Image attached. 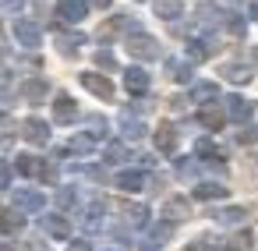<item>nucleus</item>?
Segmentation results:
<instances>
[{
  "label": "nucleus",
  "mask_w": 258,
  "mask_h": 251,
  "mask_svg": "<svg viewBox=\"0 0 258 251\" xmlns=\"http://www.w3.org/2000/svg\"><path fill=\"white\" fill-rule=\"evenodd\" d=\"M159 11L163 15H177V0H159Z\"/></svg>",
  "instance_id": "obj_6"
},
{
  "label": "nucleus",
  "mask_w": 258,
  "mask_h": 251,
  "mask_svg": "<svg viewBox=\"0 0 258 251\" xmlns=\"http://www.w3.org/2000/svg\"><path fill=\"white\" fill-rule=\"evenodd\" d=\"M149 85V78L142 75V71H127V89H135V92H142Z\"/></svg>",
  "instance_id": "obj_2"
},
{
  "label": "nucleus",
  "mask_w": 258,
  "mask_h": 251,
  "mask_svg": "<svg viewBox=\"0 0 258 251\" xmlns=\"http://www.w3.org/2000/svg\"><path fill=\"white\" fill-rule=\"evenodd\" d=\"M57 117H60V120H68V117H71V99H68V96H60V99H57Z\"/></svg>",
  "instance_id": "obj_4"
},
{
  "label": "nucleus",
  "mask_w": 258,
  "mask_h": 251,
  "mask_svg": "<svg viewBox=\"0 0 258 251\" xmlns=\"http://www.w3.org/2000/svg\"><path fill=\"white\" fill-rule=\"evenodd\" d=\"M0 226H4V230H15V226H18L15 212H0Z\"/></svg>",
  "instance_id": "obj_5"
},
{
  "label": "nucleus",
  "mask_w": 258,
  "mask_h": 251,
  "mask_svg": "<svg viewBox=\"0 0 258 251\" xmlns=\"http://www.w3.org/2000/svg\"><path fill=\"white\" fill-rule=\"evenodd\" d=\"M96 4H106V0H96Z\"/></svg>",
  "instance_id": "obj_7"
},
{
  "label": "nucleus",
  "mask_w": 258,
  "mask_h": 251,
  "mask_svg": "<svg viewBox=\"0 0 258 251\" xmlns=\"http://www.w3.org/2000/svg\"><path fill=\"white\" fill-rule=\"evenodd\" d=\"M85 85H89L92 92H99V96H110V82H106V78H96V75H85Z\"/></svg>",
  "instance_id": "obj_1"
},
{
  "label": "nucleus",
  "mask_w": 258,
  "mask_h": 251,
  "mask_svg": "<svg viewBox=\"0 0 258 251\" xmlns=\"http://www.w3.org/2000/svg\"><path fill=\"white\" fill-rule=\"evenodd\" d=\"M82 11H85V4H82V0H64V15L82 18Z\"/></svg>",
  "instance_id": "obj_3"
}]
</instances>
